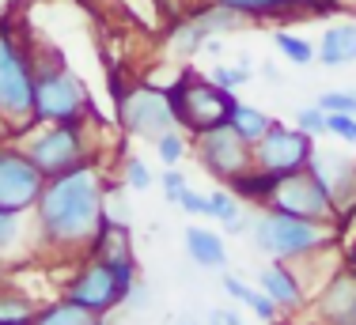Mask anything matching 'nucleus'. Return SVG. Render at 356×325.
Listing matches in <instances>:
<instances>
[{"instance_id":"nucleus-21","label":"nucleus","mask_w":356,"mask_h":325,"mask_svg":"<svg viewBox=\"0 0 356 325\" xmlns=\"http://www.w3.org/2000/svg\"><path fill=\"white\" fill-rule=\"evenodd\" d=\"M273 185H277V178L269 174V170H261V167H247L243 174H235L232 182H227V190L239 197L243 204L266 208V204H269V193H273Z\"/></svg>"},{"instance_id":"nucleus-16","label":"nucleus","mask_w":356,"mask_h":325,"mask_svg":"<svg viewBox=\"0 0 356 325\" xmlns=\"http://www.w3.org/2000/svg\"><path fill=\"white\" fill-rule=\"evenodd\" d=\"M258 288L277 303V310H300L311 299L307 288H303V280H300V272H296V265L277 261V258H269L266 269H258Z\"/></svg>"},{"instance_id":"nucleus-29","label":"nucleus","mask_w":356,"mask_h":325,"mask_svg":"<svg viewBox=\"0 0 356 325\" xmlns=\"http://www.w3.org/2000/svg\"><path fill=\"white\" fill-rule=\"evenodd\" d=\"M209 80L216 83V88H224V91H239L243 83H250V68L247 61H239V65H224V61H216L213 68H209Z\"/></svg>"},{"instance_id":"nucleus-22","label":"nucleus","mask_w":356,"mask_h":325,"mask_svg":"<svg viewBox=\"0 0 356 325\" xmlns=\"http://www.w3.org/2000/svg\"><path fill=\"white\" fill-rule=\"evenodd\" d=\"M220 284H224V292L232 295L239 306H247V310L254 314V318H261V322H277V318H281V310H277V303H273V299H269L266 292H261V288H250V284H243L239 276H232V272H227V276L220 280Z\"/></svg>"},{"instance_id":"nucleus-9","label":"nucleus","mask_w":356,"mask_h":325,"mask_svg":"<svg viewBox=\"0 0 356 325\" xmlns=\"http://www.w3.org/2000/svg\"><path fill=\"white\" fill-rule=\"evenodd\" d=\"M190 151L197 156L201 170H205L209 178H216L220 185H227L235 174H243L247 167H254V148L227 122L190 136Z\"/></svg>"},{"instance_id":"nucleus-19","label":"nucleus","mask_w":356,"mask_h":325,"mask_svg":"<svg viewBox=\"0 0 356 325\" xmlns=\"http://www.w3.org/2000/svg\"><path fill=\"white\" fill-rule=\"evenodd\" d=\"M91 258H103V261H137V253H133V238H129V224H118V219L103 216V224H99L95 238H91L88 246Z\"/></svg>"},{"instance_id":"nucleus-28","label":"nucleus","mask_w":356,"mask_h":325,"mask_svg":"<svg viewBox=\"0 0 356 325\" xmlns=\"http://www.w3.org/2000/svg\"><path fill=\"white\" fill-rule=\"evenodd\" d=\"M156 156H159V162H167V167H178V162L190 156V133H182V129L163 133L156 140Z\"/></svg>"},{"instance_id":"nucleus-8","label":"nucleus","mask_w":356,"mask_h":325,"mask_svg":"<svg viewBox=\"0 0 356 325\" xmlns=\"http://www.w3.org/2000/svg\"><path fill=\"white\" fill-rule=\"evenodd\" d=\"M243 27H247V19L239 12L209 0L205 8H193V12L178 15V23L163 34V49L171 61H190V57H197L205 49L209 38L227 34V31H243Z\"/></svg>"},{"instance_id":"nucleus-6","label":"nucleus","mask_w":356,"mask_h":325,"mask_svg":"<svg viewBox=\"0 0 356 325\" xmlns=\"http://www.w3.org/2000/svg\"><path fill=\"white\" fill-rule=\"evenodd\" d=\"M171 95V106H175V122L182 133L197 136L213 125H224L232 117V106H235V95L224 88H216L209 76H201L193 65H182L178 68V80L167 88Z\"/></svg>"},{"instance_id":"nucleus-1","label":"nucleus","mask_w":356,"mask_h":325,"mask_svg":"<svg viewBox=\"0 0 356 325\" xmlns=\"http://www.w3.org/2000/svg\"><path fill=\"white\" fill-rule=\"evenodd\" d=\"M106 170L99 159L46 178L35 208V246L49 253H88L91 238L106 216Z\"/></svg>"},{"instance_id":"nucleus-12","label":"nucleus","mask_w":356,"mask_h":325,"mask_svg":"<svg viewBox=\"0 0 356 325\" xmlns=\"http://www.w3.org/2000/svg\"><path fill=\"white\" fill-rule=\"evenodd\" d=\"M42 185H46V174L27 159V151L15 140H8L0 148V208L4 212H19L27 216L35 208Z\"/></svg>"},{"instance_id":"nucleus-42","label":"nucleus","mask_w":356,"mask_h":325,"mask_svg":"<svg viewBox=\"0 0 356 325\" xmlns=\"http://www.w3.org/2000/svg\"><path fill=\"white\" fill-rule=\"evenodd\" d=\"M175 325H201V322H197V318H178Z\"/></svg>"},{"instance_id":"nucleus-13","label":"nucleus","mask_w":356,"mask_h":325,"mask_svg":"<svg viewBox=\"0 0 356 325\" xmlns=\"http://www.w3.org/2000/svg\"><path fill=\"white\" fill-rule=\"evenodd\" d=\"M311 156H315V136L281 122H273V129L254 144V167L269 170L273 178L311 167Z\"/></svg>"},{"instance_id":"nucleus-14","label":"nucleus","mask_w":356,"mask_h":325,"mask_svg":"<svg viewBox=\"0 0 356 325\" xmlns=\"http://www.w3.org/2000/svg\"><path fill=\"white\" fill-rule=\"evenodd\" d=\"M216 4L239 12L247 23L269 19H322L341 12V0H216Z\"/></svg>"},{"instance_id":"nucleus-15","label":"nucleus","mask_w":356,"mask_h":325,"mask_svg":"<svg viewBox=\"0 0 356 325\" xmlns=\"http://www.w3.org/2000/svg\"><path fill=\"white\" fill-rule=\"evenodd\" d=\"M315 322L318 325H356V276L337 269L326 276V284L315 295Z\"/></svg>"},{"instance_id":"nucleus-11","label":"nucleus","mask_w":356,"mask_h":325,"mask_svg":"<svg viewBox=\"0 0 356 325\" xmlns=\"http://www.w3.org/2000/svg\"><path fill=\"white\" fill-rule=\"evenodd\" d=\"M266 208L288 212V216H303V219L334 224V201H330L326 185L315 178V170H311V167L277 178V185H273V193H269Z\"/></svg>"},{"instance_id":"nucleus-3","label":"nucleus","mask_w":356,"mask_h":325,"mask_svg":"<svg viewBox=\"0 0 356 325\" xmlns=\"http://www.w3.org/2000/svg\"><path fill=\"white\" fill-rule=\"evenodd\" d=\"M35 61V122L54 125V122H88L91 117V99L83 80L69 65L57 57V49L31 46Z\"/></svg>"},{"instance_id":"nucleus-40","label":"nucleus","mask_w":356,"mask_h":325,"mask_svg":"<svg viewBox=\"0 0 356 325\" xmlns=\"http://www.w3.org/2000/svg\"><path fill=\"white\" fill-rule=\"evenodd\" d=\"M261 76L273 80V83H281V68H277V65H266V68H261Z\"/></svg>"},{"instance_id":"nucleus-25","label":"nucleus","mask_w":356,"mask_h":325,"mask_svg":"<svg viewBox=\"0 0 356 325\" xmlns=\"http://www.w3.org/2000/svg\"><path fill=\"white\" fill-rule=\"evenodd\" d=\"M227 125H232V129L239 133L243 140H247L250 148H254V144H258L261 136L273 129V117H269L266 110L250 106V102H235V106H232V117H227Z\"/></svg>"},{"instance_id":"nucleus-32","label":"nucleus","mask_w":356,"mask_h":325,"mask_svg":"<svg viewBox=\"0 0 356 325\" xmlns=\"http://www.w3.org/2000/svg\"><path fill=\"white\" fill-rule=\"evenodd\" d=\"M315 102L326 114H353L356 117V91H322Z\"/></svg>"},{"instance_id":"nucleus-20","label":"nucleus","mask_w":356,"mask_h":325,"mask_svg":"<svg viewBox=\"0 0 356 325\" xmlns=\"http://www.w3.org/2000/svg\"><path fill=\"white\" fill-rule=\"evenodd\" d=\"M106 314H95L88 306H80L69 295H57L49 303H38V314L31 325H103Z\"/></svg>"},{"instance_id":"nucleus-27","label":"nucleus","mask_w":356,"mask_h":325,"mask_svg":"<svg viewBox=\"0 0 356 325\" xmlns=\"http://www.w3.org/2000/svg\"><path fill=\"white\" fill-rule=\"evenodd\" d=\"M205 216L216 219V224H232V219L243 216V201L227 185H220L216 193H205Z\"/></svg>"},{"instance_id":"nucleus-23","label":"nucleus","mask_w":356,"mask_h":325,"mask_svg":"<svg viewBox=\"0 0 356 325\" xmlns=\"http://www.w3.org/2000/svg\"><path fill=\"white\" fill-rule=\"evenodd\" d=\"M27 246H35V224L27 227L19 212L0 208V258L12 265L15 253H27Z\"/></svg>"},{"instance_id":"nucleus-10","label":"nucleus","mask_w":356,"mask_h":325,"mask_svg":"<svg viewBox=\"0 0 356 325\" xmlns=\"http://www.w3.org/2000/svg\"><path fill=\"white\" fill-rule=\"evenodd\" d=\"M61 295L76 299L80 306H88L95 314H110L125 303V292H122V280H118L114 265L103 258H91V253H83L76 272L61 284Z\"/></svg>"},{"instance_id":"nucleus-34","label":"nucleus","mask_w":356,"mask_h":325,"mask_svg":"<svg viewBox=\"0 0 356 325\" xmlns=\"http://www.w3.org/2000/svg\"><path fill=\"white\" fill-rule=\"evenodd\" d=\"M159 185H163V201L167 204H178V197L186 193V174L178 167H167L163 178H159Z\"/></svg>"},{"instance_id":"nucleus-39","label":"nucleus","mask_w":356,"mask_h":325,"mask_svg":"<svg viewBox=\"0 0 356 325\" xmlns=\"http://www.w3.org/2000/svg\"><path fill=\"white\" fill-rule=\"evenodd\" d=\"M201 53H209L213 61H220V53H224V42H220V34H216V38H209V42H205V49H201Z\"/></svg>"},{"instance_id":"nucleus-35","label":"nucleus","mask_w":356,"mask_h":325,"mask_svg":"<svg viewBox=\"0 0 356 325\" xmlns=\"http://www.w3.org/2000/svg\"><path fill=\"white\" fill-rule=\"evenodd\" d=\"M178 208H182L186 216H205V193H197V190L186 185V193L178 197Z\"/></svg>"},{"instance_id":"nucleus-33","label":"nucleus","mask_w":356,"mask_h":325,"mask_svg":"<svg viewBox=\"0 0 356 325\" xmlns=\"http://www.w3.org/2000/svg\"><path fill=\"white\" fill-rule=\"evenodd\" d=\"M326 133L356 148V117L353 114H326Z\"/></svg>"},{"instance_id":"nucleus-36","label":"nucleus","mask_w":356,"mask_h":325,"mask_svg":"<svg viewBox=\"0 0 356 325\" xmlns=\"http://www.w3.org/2000/svg\"><path fill=\"white\" fill-rule=\"evenodd\" d=\"M209 325H243L239 310H227V306H220V310L209 314Z\"/></svg>"},{"instance_id":"nucleus-17","label":"nucleus","mask_w":356,"mask_h":325,"mask_svg":"<svg viewBox=\"0 0 356 325\" xmlns=\"http://www.w3.org/2000/svg\"><path fill=\"white\" fill-rule=\"evenodd\" d=\"M315 61L326 68H341L356 61V23L353 19H337L322 31V38L315 42Z\"/></svg>"},{"instance_id":"nucleus-31","label":"nucleus","mask_w":356,"mask_h":325,"mask_svg":"<svg viewBox=\"0 0 356 325\" xmlns=\"http://www.w3.org/2000/svg\"><path fill=\"white\" fill-rule=\"evenodd\" d=\"M122 170H125V185H129V190H137V193H144L152 182H156V174L148 170V162L137 159V156L125 159V162H122Z\"/></svg>"},{"instance_id":"nucleus-18","label":"nucleus","mask_w":356,"mask_h":325,"mask_svg":"<svg viewBox=\"0 0 356 325\" xmlns=\"http://www.w3.org/2000/svg\"><path fill=\"white\" fill-rule=\"evenodd\" d=\"M186 253H190V261L197 265V269H209V272H220L227 269V246H224V235L213 227H186Z\"/></svg>"},{"instance_id":"nucleus-41","label":"nucleus","mask_w":356,"mask_h":325,"mask_svg":"<svg viewBox=\"0 0 356 325\" xmlns=\"http://www.w3.org/2000/svg\"><path fill=\"white\" fill-rule=\"evenodd\" d=\"M8 140H12V133H8V129H4V125H0V148H4V144H8Z\"/></svg>"},{"instance_id":"nucleus-37","label":"nucleus","mask_w":356,"mask_h":325,"mask_svg":"<svg viewBox=\"0 0 356 325\" xmlns=\"http://www.w3.org/2000/svg\"><path fill=\"white\" fill-rule=\"evenodd\" d=\"M148 284H140V280H137V284H133V292H129V299H125V306H148Z\"/></svg>"},{"instance_id":"nucleus-43","label":"nucleus","mask_w":356,"mask_h":325,"mask_svg":"<svg viewBox=\"0 0 356 325\" xmlns=\"http://www.w3.org/2000/svg\"><path fill=\"white\" fill-rule=\"evenodd\" d=\"M311 325H318V322H311Z\"/></svg>"},{"instance_id":"nucleus-24","label":"nucleus","mask_w":356,"mask_h":325,"mask_svg":"<svg viewBox=\"0 0 356 325\" xmlns=\"http://www.w3.org/2000/svg\"><path fill=\"white\" fill-rule=\"evenodd\" d=\"M38 314V299L19 292V288H12L4 280L0 284V325H31Z\"/></svg>"},{"instance_id":"nucleus-5","label":"nucleus","mask_w":356,"mask_h":325,"mask_svg":"<svg viewBox=\"0 0 356 325\" xmlns=\"http://www.w3.org/2000/svg\"><path fill=\"white\" fill-rule=\"evenodd\" d=\"M27 159L35 162L46 178H57L65 170H76L83 162L95 159V148H91V129L88 122H54V125H31L27 133L15 136Z\"/></svg>"},{"instance_id":"nucleus-30","label":"nucleus","mask_w":356,"mask_h":325,"mask_svg":"<svg viewBox=\"0 0 356 325\" xmlns=\"http://www.w3.org/2000/svg\"><path fill=\"white\" fill-rule=\"evenodd\" d=\"M296 129H303L311 136H322V133H326V110H322L318 102L300 106V110H296Z\"/></svg>"},{"instance_id":"nucleus-26","label":"nucleus","mask_w":356,"mask_h":325,"mask_svg":"<svg viewBox=\"0 0 356 325\" xmlns=\"http://www.w3.org/2000/svg\"><path fill=\"white\" fill-rule=\"evenodd\" d=\"M273 46H277V53H281L284 61H292V65H300V68L315 61V42H307L303 34L273 31Z\"/></svg>"},{"instance_id":"nucleus-4","label":"nucleus","mask_w":356,"mask_h":325,"mask_svg":"<svg viewBox=\"0 0 356 325\" xmlns=\"http://www.w3.org/2000/svg\"><path fill=\"white\" fill-rule=\"evenodd\" d=\"M0 122L8 125L12 140L35 125V61L31 42L0 19Z\"/></svg>"},{"instance_id":"nucleus-2","label":"nucleus","mask_w":356,"mask_h":325,"mask_svg":"<svg viewBox=\"0 0 356 325\" xmlns=\"http://www.w3.org/2000/svg\"><path fill=\"white\" fill-rule=\"evenodd\" d=\"M247 235L254 238V246L261 253H269L277 261H303L311 253H322V250H334L337 246V224L288 216V212H277V208L254 212Z\"/></svg>"},{"instance_id":"nucleus-7","label":"nucleus","mask_w":356,"mask_h":325,"mask_svg":"<svg viewBox=\"0 0 356 325\" xmlns=\"http://www.w3.org/2000/svg\"><path fill=\"white\" fill-rule=\"evenodd\" d=\"M114 122L122 125L125 136H137V140H148V144H156L163 133L178 129L171 95H167V88H156V83H133V88L118 91Z\"/></svg>"},{"instance_id":"nucleus-38","label":"nucleus","mask_w":356,"mask_h":325,"mask_svg":"<svg viewBox=\"0 0 356 325\" xmlns=\"http://www.w3.org/2000/svg\"><path fill=\"white\" fill-rule=\"evenodd\" d=\"M341 269H345V272H353V276H356V242L341 246Z\"/></svg>"}]
</instances>
